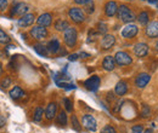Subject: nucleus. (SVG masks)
Masks as SVG:
<instances>
[{
  "label": "nucleus",
  "mask_w": 158,
  "mask_h": 133,
  "mask_svg": "<svg viewBox=\"0 0 158 133\" xmlns=\"http://www.w3.org/2000/svg\"><path fill=\"white\" fill-rule=\"evenodd\" d=\"M128 1H130V0H128Z\"/></svg>",
  "instance_id": "obj_46"
},
{
  "label": "nucleus",
  "mask_w": 158,
  "mask_h": 133,
  "mask_svg": "<svg viewBox=\"0 0 158 133\" xmlns=\"http://www.w3.org/2000/svg\"><path fill=\"white\" fill-rule=\"evenodd\" d=\"M29 34L32 35V38L37 39V40H44L48 37V29L41 25H35L31 29Z\"/></svg>",
  "instance_id": "obj_8"
},
{
  "label": "nucleus",
  "mask_w": 158,
  "mask_h": 133,
  "mask_svg": "<svg viewBox=\"0 0 158 133\" xmlns=\"http://www.w3.org/2000/svg\"><path fill=\"white\" fill-rule=\"evenodd\" d=\"M33 47H34V51H35L38 55L43 56V57H46L48 53H49L48 47H46L45 45H43V44H37V45H34Z\"/></svg>",
  "instance_id": "obj_23"
},
{
  "label": "nucleus",
  "mask_w": 158,
  "mask_h": 133,
  "mask_svg": "<svg viewBox=\"0 0 158 133\" xmlns=\"http://www.w3.org/2000/svg\"><path fill=\"white\" fill-rule=\"evenodd\" d=\"M117 17L124 23H133V21L136 18L135 14L130 10V7L128 5H120L118 6V11H117Z\"/></svg>",
  "instance_id": "obj_1"
},
{
  "label": "nucleus",
  "mask_w": 158,
  "mask_h": 133,
  "mask_svg": "<svg viewBox=\"0 0 158 133\" xmlns=\"http://www.w3.org/2000/svg\"><path fill=\"white\" fill-rule=\"evenodd\" d=\"M34 21H35V17L33 14H26L19 19V25L21 28H27V27H31L34 23Z\"/></svg>",
  "instance_id": "obj_14"
},
{
  "label": "nucleus",
  "mask_w": 158,
  "mask_h": 133,
  "mask_svg": "<svg viewBox=\"0 0 158 133\" xmlns=\"http://www.w3.org/2000/svg\"><path fill=\"white\" fill-rule=\"evenodd\" d=\"M114 59H116V63L120 67H125V65H129L133 63V58L125 51H118L114 56Z\"/></svg>",
  "instance_id": "obj_5"
},
{
  "label": "nucleus",
  "mask_w": 158,
  "mask_h": 133,
  "mask_svg": "<svg viewBox=\"0 0 158 133\" xmlns=\"http://www.w3.org/2000/svg\"><path fill=\"white\" fill-rule=\"evenodd\" d=\"M148 53V45L146 42H139L134 46V55L136 57H145Z\"/></svg>",
  "instance_id": "obj_11"
},
{
  "label": "nucleus",
  "mask_w": 158,
  "mask_h": 133,
  "mask_svg": "<svg viewBox=\"0 0 158 133\" xmlns=\"http://www.w3.org/2000/svg\"><path fill=\"white\" fill-rule=\"evenodd\" d=\"M10 85H11V80H10L9 77H5L4 81L1 82V87H2V88H6V87L10 86Z\"/></svg>",
  "instance_id": "obj_37"
},
{
  "label": "nucleus",
  "mask_w": 158,
  "mask_h": 133,
  "mask_svg": "<svg viewBox=\"0 0 158 133\" xmlns=\"http://www.w3.org/2000/svg\"><path fill=\"white\" fill-rule=\"evenodd\" d=\"M79 57V55H77V53H73V55H69V57H68V59L71 61V62H73V61H77Z\"/></svg>",
  "instance_id": "obj_40"
},
{
  "label": "nucleus",
  "mask_w": 158,
  "mask_h": 133,
  "mask_svg": "<svg viewBox=\"0 0 158 133\" xmlns=\"http://www.w3.org/2000/svg\"><path fill=\"white\" fill-rule=\"evenodd\" d=\"M79 57L88 58V57H90V55H89V53H86V52H80V53H79Z\"/></svg>",
  "instance_id": "obj_41"
},
{
  "label": "nucleus",
  "mask_w": 158,
  "mask_h": 133,
  "mask_svg": "<svg viewBox=\"0 0 158 133\" xmlns=\"http://www.w3.org/2000/svg\"><path fill=\"white\" fill-rule=\"evenodd\" d=\"M114 92L117 96H124L127 92H128V84L125 81H119L117 82L116 87H114Z\"/></svg>",
  "instance_id": "obj_20"
},
{
  "label": "nucleus",
  "mask_w": 158,
  "mask_h": 133,
  "mask_svg": "<svg viewBox=\"0 0 158 133\" xmlns=\"http://www.w3.org/2000/svg\"><path fill=\"white\" fill-rule=\"evenodd\" d=\"M59 86L62 88H67V90H72V88H76L74 85H71V84H66V82H59Z\"/></svg>",
  "instance_id": "obj_35"
},
{
  "label": "nucleus",
  "mask_w": 158,
  "mask_h": 133,
  "mask_svg": "<svg viewBox=\"0 0 158 133\" xmlns=\"http://www.w3.org/2000/svg\"><path fill=\"white\" fill-rule=\"evenodd\" d=\"M91 0H74V2L76 4H78V5H86L88 2H90Z\"/></svg>",
  "instance_id": "obj_38"
},
{
  "label": "nucleus",
  "mask_w": 158,
  "mask_h": 133,
  "mask_svg": "<svg viewBox=\"0 0 158 133\" xmlns=\"http://www.w3.org/2000/svg\"><path fill=\"white\" fill-rule=\"evenodd\" d=\"M7 5H9V1L7 0H0V12L5 11L7 9Z\"/></svg>",
  "instance_id": "obj_36"
},
{
  "label": "nucleus",
  "mask_w": 158,
  "mask_h": 133,
  "mask_svg": "<svg viewBox=\"0 0 158 133\" xmlns=\"http://www.w3.org/2000/svg\"><path fill=\"white\" fill-rule=\"evenodd\" d=\"M101 133H117V131H116V128H114L113 126H111V125H106V126L101 130Z\"/></svg>",
  "instance_id": "obj_33"
},
{
  "label": "nucleus",
  "mask_w": 158,
  "mask_h": 133,
  "mask_svg": "<svg viewBox=\"0 0 158 133\" xmlns=\"http://www.w3.org/2000/svg\"><path fill=\"white\" fill-rule=\"evenodd\" d=\"M71 121H72V127H73L77 132H80V131H81V125L79 123L78 119H77V116H76V115H72Z\"/></svg>",
  "instance_id": "obj_27"
},
{
  "label": "nucleus",
  "mask_w": 158,
  "mask_h": 133,
  "mask_svg": "<svg viewBox=\"0 0 158 133\" xmlns=\"http://www.w3.org/2000/svg\"><path fill=\"white\" fill-rule=\"evenodd\" d=\"M117 11H118V5L116 1L113 0H110L106 2L105 5V14L107 17H113L114 15H117Z\"/></svg>",
  "instance_id": "obj_12"
},
{
  "label": "nucleus",
  "mask_w": 158,
  "mask_h": 133,
  "mask_svg": "<svg viewBox=\"0 0 158 133\" xmlns=\"http://www.w3.org/2000/svg\"><path fill=\"white\" fill-rule=\"evenodd\" d=\"M136 18H138L139 23L142 24V25H147L150 23V15H148L147 11H141Z\"/></svg>",
  "instance_id": "obj_22"
},
{
  "label": "nucleus",
  "mask_w": 158,
  "mask_h": 133,
  "mask_svg": "<svg viewBox=\"0 0 158 133\" xmlns=\"http://www.w3.org/2000/svg\"><path fill=\"white\" fill-rule=\"evenodd\" d=\"M150 4H156V2H158V0H147Z\"/></svg>",
  "instance_id": "obj_42"
},
{
  "label": "nucleus",
  "mask_w": 158,
  "mask_h": 133,
  "mask_svg": "<svg viewBox=\"0 0 158 133\" xmlns=\"http://www.w3.org/2000/svg\"><path fill=\"white\" fill-rule=\"evenodd\" d=\"M145 133H153V131H152V128H148V130L145 131Z\"/></svg>",
  "instance_id": "obj_43"
},
{
  "label": "nucleus",
  "mask_w": 158,
  "mask_h": 133,
  "mask_svg": "<svg viewBox=\"0 0 158 133\" xmlns=\"http://www.w3.org/2000/svg\"><path fill=\"white\" fill-rule=\"evenodd\" d=\"M2 74V65H1V63H0V76Z\"/></svg>",
  "instance_id": "obj_44"
},
{
  "label": "nucleus",
  "mask_w": 158,
  "mask_h": 133,
  "mask_svg": "<svg viewBox=\"0 0 158 133\" xmlns=\"http://www.w3.org/2000/svg\"><path fill=\"white\" fill-rule=\"evenodd\" d=\"M77 38H78V33H77L76 28H73V27H68L63 32V41L68 47H74L76 46Z\"/></svg>",
  "instance_id": "obj_2"
},
{
  "label": "nucleus",
  "mask_w": 158,
  "mask_h": 133,
  "mask_svg": "<svg viewBox=\"0 0 158 133\" xmlns=\"http://www.w3.org/2000/svg\"><path fill=\"white\" fill-rule=\"evenodd\" d=\"M100 84H101L100 77L99 76H96V75H94V76H90L88 80H85L84 86H85V88H86V90H89V91L94 92V91H96V90L100 87Z\"/></svg>",
  "instance_id": "obj_9"
},
{
  "label": "nucleus",
  "mask_w": 158,
  "mask_h": 133,
  "mask_svg": "<svg viewBox=\"0 0 158 133\" xmlns=\"http://www.w3.org/2000/svg\"><path fill=\"white\" fill-rule=\"evenodd\" d=\"M146 37L150 39L158 38V21H152L146 25Z\"/></svg>",
  "instance_id": "obj_10"
},
{
  "label": "nucleus",
  "mask_w": 158,
  "mask_h": 133,
  "mask_svg": "<svg viewBox=\"0 0 158 133\" xmlns=\"http://www.w3.org/2000/svg\"><path fill=\"white\" fill-rule=\"evenodd\" d=\"M107 30H108V28H107V24L106 23L100 22L99 24H98V32H99L100 34H106Z\"/></svg>",
  "instance_id": "obj_30"
},
{
  "label": "nucleus",
  "mask_w": 158,
  "mask_h": 133,
  "mask_svg": "<svg viewBox=\"0 0 158 133\" xmlns=\"http://www.w3.org/2000/svg\"><path fill=\"white\" fill-rule=\"evenodd\" d=\"M28 10H29V6L26 2H19L15 6H12L10 16H20V17H22L26 14H28Z\"/></svg>",
  "instance_id": "obj_7"
},
{
  "label": "nucleus",
  "mask_w": 158,
  "mask_h": 133,
  "mask_svg": "<svg viewBox=\"0 0 158 133\" xmlns=\"http://www.w3.org/2000/svg\"><path fill=\"white\" fill-rule=\"evenodd\" d=\"M46 47H48V50H49V52H50V53H57L60 50H61L60 41L56 38L51 39V40L48 42Z\"/></svg>",
  "instance_id": "obj_19"
},
{
  "label": "nucleus",
  "mask_w": 158,
  "mask_h": 133,
  "mask_svg": "<svg viewBox=\"0 0 158 133\" xmlns=\"http://www.w3.org/2000/svg\"><path fill=\"white\" fill-rule=\"evenodd\" d=\"M68 16H69V18L72 19L74 23H81L85 19L84 11L81 9H79V7H72V9H69Z\"/></svg>",
  "instance_id": "obj_6"
},
{
  "label": "nucleus",
  "mask_w": 158,
  "mask_h": 133,
  "mask_svg": "<svg viewBox=\"0 0 158 133\" xmlns=\"http://www.w3.org/2000/svg\"><path fill=\"white\" fill-rule=\"evenodd\" d=\"M56 113H57V104L54 103V102L52 103H49L48 107H46V109H45V117L48 120H52V119H55Z\"/></svg>",
  "instance_id": "obj_18"
},
{
  "label": "nucleus",
  "mask_w": 158,
  "mask_h": 133,
  "mask_svg": "<svg viewBox=\"0 0 158 133\" xmlns=\"http://www.w3.org/2000/svg\"><path fill=\"white\" fill-rule=\"evenodd\" d=\"M139 33V27L136 24L133 23H128L123 29H122V37L125 39H133L138 35Z\"/></svg>",
  "instance_id": "obj_4"
},
{
  "label": "nucleus",
  "mask_w": 158,
  "mask_h": 133,
  "mask_svg": "<svg viewBox=\"0 0 158 133\" xmlns=\"http://www.w3.org/2000/svg\"><path fill=\"white\" fill-rule=\"evenodd\" d=\"M84 6H85V12H88V14H93L95 11V4H94L93 0L90 2H88L86 5H84Z\"/></svg>",
  "instance_id": "obj_32"
},
{
  "label": "nucleus",
  "mask_w": 158,
  "mask_h": 133,
  "mask_svg": "<svg viewBox=\"0 0 158 133\" xmlns=\"http://www.w3.org/2000/svg\"><path fill=\"white\" fill-rule=\"evenodd\" d=\"M5 125H6V119H5L2 115H0V128L4 127Z\"/></svg>",
  "instance_id": "obj_39"
},
{
  "label": "nucleus",
  "mask_w": 158,
  "mask_h": 133,
  "mask_svg": "<svg viewBox=\"0 0 158 133\" xmlns=\"http://www.w3.org/2000/svg\"><path fill=\"white\" fill-rule=\"evenodd\" d=\"M63 104H64L66 110H67L68 113H72V110H73V105H72L71 99H69V98H64V99H63Z\"/></svg>",
  "instance_id": "obj_29"
},
{
  "label": "nucleus",
  "mask_w": 158,
  "mask_h": 133,
  "mask_svg": "<svg viewBox=\"0 0 158 133\" xmlns=\"http://www.w3.org/2000/svg\"><path fill=\"white\" fill-rule=\"evenodd\" d=\"M141 115L143 117H148L151 115V108L147 105V104H143L142 105V109H141Z\"/></svg>",
  "instance_id": "obj_31"
},
{
  "label": "nucleus",
  "mask_w": 158,
  "mask_h": 133,
  "mask_svg": "<svg viewBox=\"0 0 158 133\" xmlns=\"http://www.w3.org/2000/svg\"><path fill=\"white\" fill-rule=\"evenodd\" d=\"M114 42H116L114 35H112V34H105L102 40H101V47H102V50H110L111 47H113Z\"/></svg>",
  "instance_id": "obj_13"
},
{
  "label": "nucleus",
  "mask_w": 158,
  "mask_h": 133,
  "mask_svg": "<svg viewBox=\"0 0 158 133\" xmlns=\"http://www.w3.org/2000/svg\"><path fill=\"white\" fill-rule=\"evenodd\" d=\"M51 22H52V16H51V14H49V12H45V14H41L39 17L37 18V23H38V25H41V27H49L50 24H51Z\"/></svg>",
  "instance_id": "obj_17"
},
{
  "label": "nucleus",
  "mask_w": 158,
  "mask_h": 133,
  "mask_svg": "<svg viewBox=\"0 0 158 133\" xmlns=\"http://www.w3.org/2000/svg\"><path fill=\"white\" fill-rule=\"evenodd\" d=\"M44 114H45V111L43 110V108L38 107V108L35 109V111H34V116H33L34 122H40V121H41V119H43V115H44Z\"/></svg>",
  "instance_id": "obj_25"
},
{
  "label": "nucleus",
  "mask_w": 158,
  "mask_h": 133,
  "mask_svg": "<svg viewBox=\"0 0 158 133\" xmlns=\"http://www.w3.org/2000/svg\"><path fill=\"white\" fill-rule=\"evenodd\" d=\"M142 131H143V126L142 125H135L131 128V132L133 133H142Z\"/></svg>",
  "instance_id": "obj_34"
},
{
  "label": "nucleus",
  "mask_w": 158,
  "mask_h": 133,
  "mask_svg": "<svg viewBox=\"0 0 158 133\" xmlns=\"http://www.w3.org/2000/svg\"><path fill=\"white\" fill-rule=\"evenodd\" d=\"M10 40H11L10 37H9L2 29H0V44H4V45H5V44H9Z\"/></svg>",
  "instance_id": "obj_28"
},
{
  "label": "nucleus",
  "mask_w": 158,
  "mask_h": 133,
  "mask_svg": "<svg viewBox=\"0 0 158 133\" xmlns=\"http://www.w3.org/2000/svg\"><path fill=\"white\" fill-rule=\"evenodd\" d=\"M81 125H83V127L85 130H88L90 132H95L96 128H98V121H96V119L90 114L83 115V117H81Z\"/></svg>",
  "instance_id": "obj_3"
},
{
  "label": "nucleus",
  "mask_w": 158,
  "mask_h": 133,
  "mask_svg": "<svg viewBox=\"0 0 158 133\" xmlns=\"http://www.w3.org/2000/svg\"><path fill=\"white\" fill-rule=\"evenodd\" d=\"M150 80H151V76L148 75V74H146V73L139 74L136 80H135V85L139 88H145L147 86V84L150 82Z\"/></svg>",
  "instance_id": "obj_16"
},
{
  "label": "nucleus",
  "mask_w": 158,
  "mask_h": 133,
  "mask_svg": "<svg viewBox=\"0 0 158 133\" xmlns=\"http://www.w3.org/2000/svg\"><path fill=\"white\" fill-rule=\"evenodd\" d=\"M116 59L113 56H106V57L103 58V61H102V68L105 69V70H107V72H112V70H114V68H116Z\"/></svg>",
  "instance_id": "obj_15"
},
{
  "label": "nucleus",
  "mask_w": 158,
  "mask_h": 133,
  "mask_svg": "<svg viewBox=\"0 0 158 133\" xmlns=\"http://www.w3.org/2000/svg\"><path fill=\"white\" fill-rule=\"evenodd\" d=\"M57 123L61 125V126H66L67 125V114L62 110V111H60V114L57 115Z\"/></svg>",
  "instance_id": "obj_26"
},
{
  "label": "nucleus",
  "mask_w": 158,
  "mask_h": 133,
  "mask_svg": "<svg viewBox=\"0 0 158 133\" xmlns=\"http://www.w3.org/2000/svg\"><path fill=\"white\" fill-rule=\"evenodd\" d=\"M156 50H157V51H158V41H157V42H156Z\"/></svg>",
  "instance_id": "obj_45"
},
{
  "label": "nucleus",
  "mask_w": 158,
  "mask_h": 133,
  "mask_svg": "<svg viewBox=\"0 0 158 133\" xmlns=\"http://www.w3.org/2000/svg\"><path fill=\"white\" fill-rule=\"evenodd\" d=\"M68 27H69V24H68V22L64 21V19H57V21L55 22V29H56L57 32H64Z\"/></svg>",
  "instance_id": "obj_24"
},
{
  "label": "nucleus",
  "mask_w": 158,
  "mask_h": 133,
  "mask_svg": "<svg viewBox=\"0 0 158 133\" xmlns=\"http://www.w3.org/2000/svg\"><path fill=\"white\" fill-rule=\"evenodd\" d=\"M10 97L12 98V99H15V100H17V99H20L21 97H23L24 96V92L22 91V88H21L20 86H15L11 91H10Z\"/></svg>",
  "instance_id": "obj_21"
}]
</instances>
